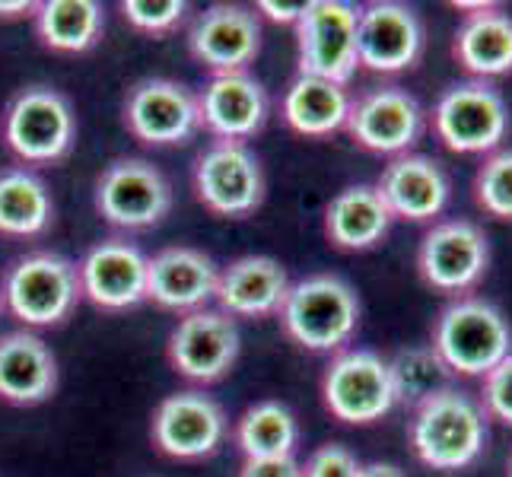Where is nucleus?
Instances as JSON below:
<instances>
[{
    "label": "nucleus",
    "instance_id": "1",
    "mask_svg": "<svg viewBox=\"0 0 512 477\" xmlns=\"http://www.w3.org/2000/svg\"><path fill=\"white\" fill-rule=\"evenodd\" d=\"M487 423L478 398L458 385H446L411 408L408 439L420 465L458 474L484 455L490 439Z\"/></svg>",
    "mask_w": 512,
    "mask_h": 477
},
{
    "label": "nucleus",
    "instance_id": "2",
    "mask_svg": "<svg viewBox=\"0 0 512 477\" xmlns=\"http://www.w3.org/2000/svg\"><path fill=\"white\" fill-rule=\"evenodd\" d=\"M430 347L452 376L484 379L512 353V325L484 296H458L439 309Z\"/></svg>",
    "mask_w": 512,
    "mask_h": 477
},
{
    "label": "nucleus",
    "instance_id": "3",
    "mask_svg": "<svg viewBox=\"0 0 512 477\" xmlns=\"http://www.w3.org/2000/svg\"><path fill=\"white\" fill-rule=\"evenodd\" d=\"M277 315L293 344L334 357L360 328V296L338 274H309L290 284Z\"/></svg>",
    "mask_w": 512,
    "mask_h": 477
},
{
    "label": "nucleus",
    "instance_id": "4",
    "mask_svg": "<svg viewBox=\"0 0 512 477\" xmlns=\"http://www.w3.org/2000/svg\"><path fill=\"white\" fill-rule=\"evenodd\" d=\"M80 293L77 264L58 252H29L16 258L0 280V303L32 328H55L74 315Z\"/></svg>",
    "mask_w": 512,
    "mask_h": 477
},
{
    "label": "nucleus",
    "instance_id": "5",
    "mask_svg": "<svg viewBox=\"0 0 512 477\" xmlns=\"http://www.w3.org/2000/svg\"><path fill=\"white\" fill-rule=\"evenodd\" d=\"M4 140L23 166H51L74 150L77 115L55 86H26L4 109Z\"/></svg>",
    "mask_w": 512,
    "mask_h": 477
},
{
    "label": "nucleus",
    "instance_id": "6",
    "mask_svg": "<svg viewBox=\"0 0 512 477\" xmlns=\"http://www.w3.org/2000/svg\"><path fill=\"white\" fill-rule=\"evenodd\" d=\"M433 131L452 153L487 156L500 150L509 134V105L487 80L452 83L433 105Z\"/></svg>",
    "mask_w": 512,
    "mask_h": 477
},
{
    "label": "nucleus",
    "instance_id": "7",
    "mask_svg": "<svg viewBox=\"0 0 512 477\" xmlns=\"http://www.w3.org/2000/svg\"><path fill=\"white\" fill-rule=\"evenodd\" d=\"M322 401L334 420L350 423V427L379 423L398 404L388 360L366 347L334 353L322 373Z\"/></svg>",
    "mask_w": 512,
    "mask_h": 477
},
{
    "label": "nucleus",
    "instance_id": "8",
    "mask_svg": "<svg viewBox=\"0 0 512 477\" xmlns=\"http://www.w3.org/2000/svg\"><path fill=\"white\" fill-rule=\"evenodd\" d=\"M357 20L360 7L347 0H309L296 23L299 77L347 86L357 74Z\"/></svg>",
    "mask_w": 512,
    "mask_h": 477
},
{
    "label": "nucleus",
    "instance_id": "9",
    "mask_svg": "<svg viewBox=\"0 0 512 477\" xmlns=\"http://www.w3.org/2000/svg\"><path fill=\"white\" fill-rule=\"evenodd\" d=\"M93 201L99 217L109 226L140 233V229L160 226L169 217L172 185L150 159L121 156L99 172Z\"/></svg>",
    "mask_w": 512,
    "mask_h": 477
},
{
    "label": "nucleus",
    "instance_id": "10",
    "mask_svg": "<svg viewBox=\"0 0 512 477\" xmlns=\"http://www.w3.org/2000/svg\"><path fill=\"white\" fill-rule=\"evenodd\" d=\"M490 268V239L484 229L465 220H436L420 239L417 249V274L436 293L468 296L481 284Z\"/></svg>",
    "mask_w": 512,
    "mask_h": 477
},
{
    "label": "nucleus",
    "instance_id": "11",
    "mask_svg": "<svg viewBox=\"0 0 512 477\" xmlns=\"http://www.w3.org/2000/svg\"><path fill=\"white\" fill-rule=\"evenodd\" d=\"M194 198L214 217H249L264 201V169L249 144L214 140L194 159Z\"/></svg>",
    "mask_w": 512,
    "mask_h": 477
},
{
    "label": "nucleus",
    "instance_id": "12",
    "mask_svg": "<svg viewBox=\"0 0 512 477\" xmlns=\"http://www.w3.org/2000/svg\"><path fill=\"white\" fill-rule=\"evenodd\" d=\"M125 128L144 147H182L201 131L198 93L169 77H147L125 96Z\"/></svg>",
    "mask_w": 512,
    "mask_h": 477
},
{
    "label": "nucleus",
    "instance_id": "13",
    "mask_svg": "<svg viewBox=\"0 0 512 477\" xmlns=\"http://www.w3.org/2000/svg\"><path fill=\"white\" fill-rule=\"evenodd\" d=\"M239 325L220 309H198L179 318L166 341L172 369L188 382L214 385L233 373L239 360Z\"/></svg>",
    "mask_w": 512,
    "mask_h": 477
},
{
    "label": "nucleus",
    "instance_id": "14",
    "mask_svg": "<svg viewBox=\"0 0 512 477\" xmlns=\"http://www.w3.org/2000/svg\"><path fill=\"white\" fill-rule=\"evenodd\" d=\"M229 433V420L220 404L198 392V388H185L156 404L150 420L153 446L169 458L179 462H201L210 458Z\"/></svg>",
    "mask_w": 512,
    "mask_h": 477
},
{
    "label": "nucleus",
    "instance_id": "15",
    "mask_svg": "<svg viewBox=\"0 0 512 477\" xmlns=\"http://www.w3.org/2000/svg\"><path fill=\"white\" fill-rule=\"evenodd\" d=\"M344 131L366 153L395 159L414 153L417 140L423 137V109L401 86H376V90L350 99Z\"/></svg>",
    "mask_w": 512,
    "mask_h": 477
},
{
    "label": "nucleus",
    "instance_id": "16",
    "mask_svg": "<svg viewBox=\"0 0 512 477\" xmlns=\"http://www.w3.org/2000/svg\"><path fill=\"white\" fill-rule=\"evenodd\" d=\"M423 55V23L414 7L398 0H373L360 7L357 61L373 74L395 77L411 70Z\"/></svg>",
    "mask_w": 512,
    "mask_h": 477
},
{
    "label": "nucleus",
    "instance_id": "17",
    "mask_svg": "<svg viewBox=\"0 0 512 477\" xmlns=\"http://www.w3.org/2000/svg\"><path fill=\"white\" fill-rule=\"evenodd\" d=\"M188 51L210 74H245L261 51L258 13L239 4H214L188 26Z\"/></svg>",
    "mask_w": 512,
    "mask_h": 477
},
{
    "label": "nucleus",
    "instance_id": "18",
    "mask_svg": "<svg viewBox=\"0 0 512 477\" xmlns=\"http://www.w3.org/2000/svg\"><path fill=\"white\" fill-rule=\"evenodd\" d=\"M150 258L128 239H102L77 264L83 299L102 312H128L147 303Z\"/></svg>",
    "mask_w": 512,
    "mask_h": 477
},
{
    "label": "nucleus",
    "instance_id": "19",
    "mask_svg": "<svg viewBox=\"0 0 512 477\" xmlns=\"http://www.w3.org/2000/svg\"><path fill=\"white\" fill-rule=\"evenodd\" d=\"M376 191L395 220L408 223H436L452 198L449 172L439 159L427 153H404L388 159Z\"/></svg>",
    "mask_w": 512,
    "mask_h": 477
},
{
    "label": "nucleus",
    "instance_id": "20",
    "mask_svg": "<svg viewBox=\"0 0 512 477\" xmlns=\"http://www.w3.org/2000/svg\"><path fill=\"white\" fill-rule=\"evenodd\" d=\"M220 268L214 258L191 245H172L147 264V299L166 312H198L217 293Z\"/></svg>",
    "mask_w": 512,
    "mask_h": 477
},
{
    "label": "nucleus",
    "instance_id": "21",
    "mask_svg": "<svg viewBox=\"0 0 512 477\" xmlns=\"http://www.w3.org/2000/svg\"><path fill=\"white\" fill-rule=\"evenodd\" d=\"M468 10L455 29L452 58L471 80H500L512 74V16L497 4H455Z\"/></svg>",
    "mask_w": 512,
    "mask_h": 477
},
{
    "label": "nucleus",
    "instance_id": "22",
    "mask_svg": "<svg viewBox=\"0 0 512 477\" xmlns=\"http://www.w3.org/2000/svg\"><path fill=\"white\" fill-rule=\"evenodd\" d=\"M201 128H207L217 140H239L245 144L268 121V93L245 70V74H220L210 77L198 93Z\"/></svg>",
    "mask_w": 512,
    "mask_h": 477
},
{
    "label": "nucleus",
    "instance_id": "23",
    "mask_svg": "<svg viewBox=\"0 0 512 477\" xmlns=\"http://www.w3.org/2000/svg\"><path fill=\"white\" fill-rule=\"evenodd\" d=\"M287 290L290 277L277 258L242 255L220 268L214 299L229 318H268L280 312Z\"/></svg>",
    "mask_w": 512,
    "mask_h": 477
},
{
    "label": "nucleus",
    "instance_id": "24",
    "mask_svg": "<svg viewBox=\"0 0 512 477\" xmlns=\"http://www.w3.org/2000/svg\"><path fill=\"white\" fill-rule=\"evenodd\" d=\"M58 388V360L35 331L0 334V401L13 408L45 404Z\"/></svg>",
    "mask_w": 512,
    "mask_h": 477
},
{
    "label": "nucleus",
    "instance_id": "25",
    "mask_svg": "<svg viewBox=\"0 0 512 477\" xmlns=\"http://www.w3.org/2000/svg\"><path fill=\"white\" fill-rule=\"evenodd\" d=\"M392 223L376 185H347L325 204V236L341 252L376 249Z\"/></svg>",
    "mask_w": 512,
    "mask_h": 477
},
{
    "label": "nucleus",
    "instance_id": "26",
    "mask_svg": "<svg viewBox=\"0 0 512 477\" xmlns=\"http://www.w3.org/2000/svg\"><path fill=\"white\" fill-rule=\"evenodd\" d=\"M280 115H284V125L299 137H331L347 125L350 93L347 86L296 74L280 99Z\"/></svg>",
    "mask_w": 512,
    "mask_h": 477
},
{
    "label": "nucleus",
    "instance_id": "27",
    "mask_svg": "<svg viewBox=\"0 0 512 477\" xmlns=\"http://www.w3.org/2000/svg\"><path fill=\"white\" fill-rule=\"evenodd\" d=\"M55 223V201L39 172L29 166L0 169V236L32 239Z\"/></svg>",
    "mask_w": 512,
    "mask_h": 477
},
{
    "label": "nucleus",
    "instance_id": "28",
    "mask_svg": "<svg viewBox=\"0 0 512 477\" xmlns=\"http://www.w3.org/2000/svg\"><path fill=\"white\" fill-rule=\"evenodd\" d=\"M32 20L45 48L58 55H83L102 39L105 10L96 0H42Z\"/></svg>",
    "mask_w": 512,
    "mask_h": 477
},
{
    "label": "nucleus",
    "instance_id": "29",
    "mask_svg": "<svg viewBox=\"0 0 512 477\" xmlns=\"http://www.w3.org/2000/svg\"><path fill=\"white\" fill-rule=\"evenodd\" d=\"M236 446L245 458H277L293 455L299 443L296 414L280 401H258L245 408L233 430Z\"/></svg>",
    "mask_w": 512,
    "mask_h": 477
},
{
    "label": "nucleus",
    "instance_id": "30",
    "mask_svg": "<svg viewBox=\"0 0 512 477\" xmlns=\"http://www.w3.org/2000/svg\"><path fill=\"white\" fill-rule=\"evenodd\" d=\"M388 373H392V385L398 404H420L423 398L436 395L439 388L452 385L449 366L439 360V353L430 344H417V347H404L398 350L392 360H388Z\"/></svg>",
    "mask_w": 512,
    "mask_h": 477
},
{
    "label": "nucleus",
    "instance_id": "31",
    "mask_svg": "<svg viewBox=\"0 0 512 477\" xmlns=\"http://www.w3.org/2000/svg\"><path fill=\"white\" fill-rule=\"evenodd\" d=\"M474 201L487 217L512 223V147L484 156L474 172Z\"/></svg>",
    "mask_w": 512,
    "mask_h": 477
},
{
    "label": "nucleus",
    "instance_id": "32",
    "mask_svg": "<svg viewBox=\"0 0 512 477\" xmlns=\"http://www.w3.org/2000/svg\"><path fill=\"white\" fill-rule=\"evenodd\" d=\"M121 16H125L128 26L137 32L166 35L185 23L188 4L185 0H125V4H121Z\"/></svg>",
    "mask_w": 512,
    "mask_h": 477
},
{
    "label": "nucleus",
    "instance_id": "33",
    "mask_svg": "<svg viewBox=\"0 0 512 477\" xmlns=\"http://www.w3.org/2000/svg\"><path fill=\"white\" fill-rule=\"evenodd\" d=\"M481 408L487 420H500L503 427H512V353L481 379Z\"/></svg>",
    "mask_w": 512,
    "mask_h": 477
},
{
    "label": "nucleus",
    "instance_id": "34",
    "mask_svg": "<svg viewBox=\"0 0 512 477\" xmlns=\"http://www.w3.org/2000/svg\"><path fill=\"white\" fill-rule=\"evenodd\" d=\"M360 468H363L360 458L347 446L325 443L306 458L303 477H360Z\"/></svg>",
    "mask_w": 512,
    "mask_h": 477
},
{
    "label": "nucleus",
    "instance_id": "35",
    "mask_svg": "<svg viewBox=\"0 0 512 477\" xmlns=\"http://www.w3.org/2000/svg\"><path fill=\"white\" fill-rule=\"evenodd\" d=\"M239 477H303V465L296 455H277V458H245Z\"/></svg>",
    "mask_w": 512,
    "mask_h": 477
},
{
    "label": "nucleus",
    "instance_id": "36",
    "mask_svg": "<svg viewBox=\"0 0 512 477\" xmlns=\"http://www.w3.org/2000/svg\"><path fill=\"white\" fill-rule=\"evenodd\" d=\"M306 4H309V0H258L255 10H258V16H264L268 23H277V26H296L299 20H303Z\"/></svg>",
    "mask_w": 512,
    "mask_h": 477
},
{
    "label": "nucleus",
    "instance_id": "37",
    "mask_svg": "<svg viewBox=\"0 0 512 477\" xmlns=\"http://www.w3.org/2000/svg\"><path fill=\"white\" fill-rule=\"evenodd\" d=\"M35 7L39 4H29V0H0V20H23V16H35Z\"/></svg>",
    "mask_w": 512,
    "mask_h": 477
},
{
    "label": "nucleus",
    "instance_id": "38",
    "mask_svg": "<svg viewBox=\"0 0 512 477\" xmlns=\"http://www.w3.org/2000/svg\"><path fill=\"white\" fill-rule=\"evenodd\" d=\"M360 477H408V474L392 462H369L360 468Z\"/></svg>",
    "mask_w": 512,
    "mask_h": 477
},
{
    "label": "nucleus",
    "instance_id": "39",
    "mask_svg": "<svg viewBox=\"0 0 512 477\" xmlns=\"http://www.w3.org/2000/svg\"><path fill=\"white\" fill-rule=\"evenodd\" d=\"M506 477H512V452H509V458H506Z\"/></svg>",
    "mask_w": 512,
    "mask_h": 477
},
{
    "label": "nucleus",
    "instance_id": "40",
    "mask_svg": "<svg viewBox=\"0 0 512 477\" xmlns=\"http://www.w3.org/2000/svg\"><path fill=\"white\" fill-rule=\"evenodd\" d=\"M0 315H4V303H0Z\"/></svg>",
    "mask_w": 512,
    "mask_h": 477
}]
</instances>
